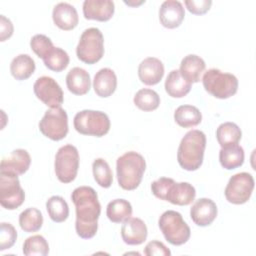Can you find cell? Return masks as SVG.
I'll return each instance as SVG.
<instances>
[{"label": "cell", "mask_w": 256, "mask_h": 256, "mask_svg": "<svg viewBox=\"0 0 256 256\" xmlns=\"http://www.w3.org/2000/svg\"><path fill=\"white\" fill-rule=\"evenodd\" d=\"M71 200L76 210L75 230L77 235L83 239L94 237L101 213V205L96 191L89 186L77 187L71 194Z\"/></svg>", "instance_id": "obj_1"}, {"label": "cell", "mask_w": 256, "mask_h": 256, "mask_svg": "<svg viewBox=\"0 0 256 256\" xmlns=\"http://www.w3.org/2000/svg\"><path fill=\"white\" fill-rule=\"evenodd\" d=\"M206 148V136L197 129L190 130L181 139L177 151L179 165L187 171H195L203 163Z\"/></svg>", "instance_id": "obj_2"}, {"label": "cell", "mask_w": 256, "mask_h": 256, "mask_svg": "<svg viewBox=\"0 0 256 256\" xmlns=\"http://www.w3.org/2000/svg\"><path fill=\"white\" fill-rule=\"evenodd\" d=\"M145 168L144 157L135 151L126 152L118 157L116 172L119 186L128 191L136 189L142 181Z\"/></svg>", "instance_id": "obj_3"}, {"label": "cell", "mask_w": 256, "mask_h": 256, "mask_svg": "<svg viewBox=\"0 0 256 256\" xmlns=\"http://www.w3.org/2000/svg\"><path fill=\"white\" fill-rule=\"evenodd\" d=\"M202 82L206 92L218 99L230 98L238 90L236 76L216 68L207 70L202 77Z\"/></svg>", "instance_id": "obj_4"}, {"label": "cell", "mask_w": 256, "mask_h": 256, "mask_svg": "<svg viewBox=\"0 0 256 256\" xmlns=\"http://www.w3.org/2000/svg\"><path fill=\"white\" fill-rule=\"evenodd\" d=\"M158 224L165 239L172 245L180 246L186 243L190 238V227L177 211H165L160 216Z\"/></svg>", "instance_id": "obj_5"}, {"label": "cell", "mask_w": 256, "mask_h": 256, "mask_svg": "<svg viewBox=\"0 0 256 256\" xmlns=\"http://www.w3.org/2000/svg\"><path fill=\"white\" fill-rule=\"evenodd\" d=\"M76 55L86 64H95L103 57L104 38L98 28L91 27L83 31L76 47Z\"/></svg>", "instance_id": "obj_6"}, {"label": "cell", "mask_w": 256, "mask_h": 256, "mask_svg": "<svg viewBox=\"0 0 256 256\" xmlns=\"http://www.w3.org/2000/svg\"><path fill=\"white\" fill-rule=\"evenodd\" d=\"M73 125L80 134L102 137L109 132L110 120L102 111L82 110L74 116Z\"/></svg>", "instance_id": "obj_7"}, {"label": "cell", "mask_w": 256, "mask_h": 256, "mask_svg": "<svg viewBox=\"0 0 256 256\" xmlns=\"http://www.w3.org/2000/svg\"><path fill=\"white\" fill-rule=\"evenodd\" d=\"M55 174L62 183L72 182L79 168V153L75 146L71 144L60 147L55 156Z\"/></svg>", "instance_id": "obj_8"}, {"label": "cell", "mask_w": 256, "mask_h": 256, "mask_svg": "<svg viewBox=\"0 0 256 256\" xmlns=\"http://www.w3.org/2000/svg\"><path fill=\"white\" fill-rule=\"evenodd\" d=\"M39 130L47 138L59 141L66 137L68 133V116L61 108H51L47 110L39 122Z\"/></svg>", "instance_id": "obj_9"}, {"label": "cell", "mask_w": 256, "mask_h": 256, "mask_svg": "<svg viewBox=\"0 0 256 256\" xmlns=\"http://www.w3.org/2000/svg\"><path fill=\"white\" fill-rule=\"evenodd\" d=\"M25 200V192L20 185L18 176L0 172V204L3 208L14 210Z\"/></svg>", "instance_id": "obj_10"}, {"label": "cell", "mask_w": 256, "mask_h": 256, "mask_svg": "<svg viewBox=\"0 0 256 256\" xmlns=\"http://www.w3.org/2000/svg\"><path fill=\"white\" fill-rule=\"evenodd\" d=\"M253 189V176L247 172H240L229 179L224 194L228 202L240 205L246 203L250 199Z\"/></svg>", "instance_id": "obj_11"}, {"label": "cell", "mask_w": 256, "mask_h": 256, "mask_svg": "<svg viewBox=\"0 0 256 256\" xmlns=\"http://www.w3.org/2000/svg\"><path fill=\"white\" fill-rule=\"evenodd\" d=\"M33 90L36 97L50 108L60 107L63 103L62 88L52 77H39L33 85Z\"/></svg>", "instance_id": "obj_12"}, {"label": "cell", "mask_w": 256, "mask_h": 256, "mask_svg": "<svg viewBox=\"0 0 256 256\" xmlns=\"http://www.w3.org/2000/svg\"><path fill=\"white\" fill-rule=\"evenodd\" d=\"M31 164V157L24 149L13 150L1 160L0 172L10 173L16 176L23 175Z\"/></svg>", "instance_id": "obj_13"}, {"label": "cell", "mask_w": 256, "mask_h": 256, "mask_svg": "<svg viewBox=\"0 0 256 256\" xmlns=\"http://www.w3.org/2000/svg\"><path fill=\"white\" fill-rule=\"evenodd\" d=\"M217 206L213 200L209 198L198 199L190 209V217L192 221L201 227L209 226L217 217Z\"/></svg>", "instance_id": "obj_14"}, {"label": "cell", "mask_w": 256, "mask_h": 256, "mask_svg": "<svg viewBox=\"0 0 256 256\" xmlns=\"http://www.w3.org/2000/svg\"><path fill=\"white\" fill-rule=\"evenodd\" d=\"M147 226L145 222L137 217L126 219L121 227V237L128 245H140L147 238Z\"/></svg>", "instance_id": "obj_15"}, {"label": "cell", "mask_w": 256, "mask_h": 256, "mask_svg": "<svg viewBox=\"0 0 256 256\" xmlns=\"http://www.w3.org/2000/svg\"><path fill=\"white\" fill-rule=\"evenodd\" d=\"M185 16L183 5L180 1H164L159 9V20L165 28L174 29L180 26Z\"/></svg>", "instance_id": "obj_16"}, {"label": "cell", "mask_w": 256, "mask_h": 256, "mask_svg": "<svg viewBox=\"0 0 256 256\" xmlns=\"http://www.w3.org/2000/svg\"><path fill=\"white\" fill-rule=\"evenodd\" d=\"M114 11V2L111 0H85L83 2V15L88 20L108 21L112 18Z\"/></svg>", "instance_id": "obj_17"}, {"label": "cell", "mask_w": 256, "mask_h": 256, "mask_svg": "<svg viewBox=\"0 0 256 256\" xmlns=\"http://www.w3.org/2000/svg\"><path fill=\"white\" fill-rule=\"evenodd\" d=\"M52 19L58 28L65 31L74 29L79 21L76 8L66 2H60L54 6Z\"/></svg>", "instance_id": "obj_18"}, {"label": "cell", "mask_w": 256, "mask_h": 256, "mask_svg": "<svg viewBox=\"0 0 256 256\" xmlns=\"http://www.w3.org/2000/svg\"><path fill=\"white\" fill-rule=\"evenodd\" d=\"M164 75L163 63L155 57L145 58L138 67V76L142 83L145 85L158 84Z\"/></svg>", "instance_id": "obj_19"}, {"label": "cell", "mask_w": 256, "mask_h": 256, "mask_svg": "<svg viewBox=\"0 0 256 256\" xmlns=\"http://www.w3.org/2000/svg\"><path fill=\"white\" fill-rule=\"evenodd\" d=\"M117 87V77L110 68L100 69L94 76L93 88L95 93L102 98L111 96Z\"/></svg>", "instance_id": "obj_20"}, {"label": "cell", "mask_w": 256, "mask_h": 256, "mask_svg": "<svg viewBox=\"0 0 256 256\" xmlns=\"http://www.w3.org/2000/svg\"><path fill=\"white\" fill-rule=\"evenodd\" d=\"M196 196L195 188L188 182H174L166 195L165 201H169L174 205L185 206L193 202Z\"/></svg>", "instance_id": "obj_21"}, {"label": "cell", "mask_w": 256, "mask_h": 256, "mask_svg": "<svg viewBox=\"0 0 256 256\" xmlns=\"http://www.w3.org/2000/svg\"><path fill=\"white\" fill-rule=\"evenodd\" d=\"M205 67V61L200 56L189 54L182 59L179 71L187 81L190 83H197L201 80Z\"/></svg>", "instance_id": "obj_22"}, {"label": "cell", "mask_w": 256, "mask_h": 256, "mask_svg": "<svg viewBox=\"0 0 256 256\" xmlns=\"http://www.w3.org/2000/svg\"><path fill=\"white\" fill-rule=\"evenodd\" d=\"M68 90L75 95H85L91 88L89 73L80 67L72 68L66 76Z\"/></svg>", "instance_id": "obj_23"}, {"label": "cell", "mask_w": 256, "mask_h": 256, "mask_svg": "<svg viewBox=\"0 0 256 256\" xmlns=\"http://www.w3.org/2000/svg\"><path fill=\"white\" fill-rule=\"evenodd\" d=\"M191 85L180 73L179 70H172L165 80V90L169 96L173 98H182L186 96L190 90Z\"/></svg>", "instance_id": "obj_24"}, {"label": "cell", "mask_w": 256, "mask_h": 256, "mask_svg": "<svg viewBox=\"0 0 256 256\" xmlns=\"http://www.w3.org/2000/svg\"><path fill=\"white\" fill-rule=\"evenodd\" d=\"M35 62L28 54H20L13 58L10 64L12 76L19 81L28 79L35 71Z\"/></svg>", "instance_id": "obj_25"}, {"label": "cell", "mask_w": 256, "mask_h": 256, "mask_svg": "<svg viewBox=\"0 0 256 256\" xmlns=\"http://www.w3.org/2000/svg\"><path fill=\"white\" fill-rule=\"evenodd\" d=\"M241 137L242 132L240 128L233 122L222 123L216 130V138L221 148L237 145Z\"/></svg>", "instance_id": "obj_26"}, {"label": "cell", "mask_w": 256, "mask_h": 256, "mask_svg": "<svg viewBox=\"0 0 256 256\" xmlns=\"http://www.w3.org/2000/svg\"><path fill=\"white\" fill-rule=\"evenodd\" d=\"M174 120L179 126L190 128L200 124L202 114L200 110L193 105H181L174 112Z\"/></svg>", "instance_id": "obj_27"}, {"label": "cell", "mask_w": 256, "mask_h": 256, "mask_svg": "<svg viewBox=\"0 0 256 256\" xmlns=\"http://www.w3.org/2000/svg\"><path fill=\"white\" fill-rule=\"evenodd\" d=\"M219 161L221 166L226 170L238 168L244 162V150L238 144L221 148L219 152Z\"/></svg>", "instance_id": "obj_28"}, {"label": "cell", "mask_w": 256, "mask_h": 256, "mask_svg": "<svg viewBox=\"0 0 256 256\" xmlns=\"http://www.w3.org/2000/svg\"><path fill=\"white\" fill-rule=\"evenodd\" d=\"M106 215L113 223H121L132 215V206L125 199H115L108 203Z\"/></svg>", "instance_id": "obj_29"}, {"label": "cell", "mask_w": 256, "mask_h": 256, "mask_svg": "<svg viewBox=\"0 0 256 256\" xmlns=\"http://www.w3.org/2000/svg\"><path fill=\"white\" fill-rule=\"evenodd\" d=\"M46 209L50 219L56 223L64 222L69 216V207L61 196H52L46 202Z\"/></svg>", "instance_id": "obj_30"}, {"label": "cell", "mask_w": 256, "mask_h": 256, "mask_svg": "<svg viewBox=\"0 0 256 256\" xmlns=\"http://www.w3.org/2000/svg\"><path fill=\"white\" fill-rule=\"evenodd\" d=\"M43 224V216L40 210L31 207L19 215V225L24 232L31 233L40 230Z\"/></svg>", "instance_id": "obj_31"}, {"label": "cell", "mask_w": 256, "mask_h": 256, "mask_svg": "<svg viewBox=\"0 0 256 256\" xmlns=\"http://www.w3.org/2000/svg\"><path fill=\"white\" fill-rule=\"evenodd\" d=\"M133 102L136 107L142 111H153L158 108L160 104V97L158 93L152 89L143 88L136 92Z\"/></svg>", "instance_id": "obj_32"}, {"label": "cell", "mask_w": 256, "mask_h": 256, "mask_svg": "<svg viewBox=\"0 0 256 256\" xmlns=\"http://www.w3.org/2000/svg\"><path fill=\"white\" fill-rule=\"evenodd\" d=\"M42 60L48 69L55 72H61L68 66L70 59L65 50L59 47H54Z\"/></svg>", "instance_id": "obj_33"}, {"label": "cell", "mask_w": 256, "mask_h": 256, "mask_svg": "<svg viewBox=\"0 0 256 256\" xmlns=\"http://www.w3.org/2000/svg\"><path fill=\"white\" fill-rule=\"evenodd\" d=\"M93 176L97 184L103 188H109L113 181L112 171L109 164L103 158H97L92 164Z\"/></svg>", "instance_id": "obj_34"}, {"label": "cell", "mask_w": 256, "mask_h": 256, "mask_svg": "<svg viewBox=\"0 0 256 256\" xmlns=\"http://www.w3.org/2000/svg\"><path fill=\"white\" fill-rule=\"evenodd\" d=\"M23 253L26 256H46L49 253L48 242L41 235L30 236L24 241Z\"/></svg>", "instance_id": "obj_35"}, {"label": "cell", "mask_w": 256, "mask_h": 256, "mask_svg": "<svg viewBox=\"0 0 256 256\" xmlns=\"http://www.w3.org/2000/svg\"><path fill=\"white\" fill-rule=\"evenodd\" d=\"M30 46L33 52L41 59H43L54 48L51 39L43 34L34 35L30 40Z\"/></svg>", "instance_id": "obj_36"}, {"label": "cell", "mask_w": 256, "mask_h": 256, "mask_svg": "<svg viewBox=\"0 0 256 256\" xmlns=\"http://www.w3.org/2000/svg\"><path fill=\"white\" fill-rule=\"evenodd\" d=\"M17 239V231L10 223L2 222L0 225V251L11 248Z\"/></svg>", "instance_id": "obj_37"}, {"label": "cell", "mask_w": 256, "mask_h": 256, "mask_svg": "<svg viewBox=\"0 0 256 256\" xmlns=\"http://www.w3.org/2000/svg\"><path fill=\"white\" fill-rule=\"evenodd\" d=\"M175 181L172 178H167V177H161L155 181L152 182L151 184V190L152 193L154 194L155 197L165 200L167 192L170 188V186L174 183Z\"/></svg>", "instance_id": "obj_38"}, {"label": "cell", "mask_w": 256, "mask_h": 256, "mask_svg": "<svg viewBox=\"0 0 256 256\" xmlns=\"http://www.w3.org/2000/svg\"><path fill=\"white\" fill-rule=\"evenodd\" d=\"M189 12L195 15H202L209 11L212 1L211 0H185L184 2Z\"/></svg>", "instance_id": "obj_39"}, {"label": "cell", "mask_w": 256, "mask_h": 256, "mask_svg": "<svg viewBox=\"0 0 256 256\" xmlns=\"http://www.w3.org/2000/svg\"><path fill=\"white\" fill-rule=\"evenodd\" d=\"M144 254L147 256H154V255H161V256H170L171 251L160 241H150L144 249Z\"/></svg>", "instance_id": "obj_40"}, {"label": "cell", "mask_w": 256, "mask_h": 256, "mask_svg": "<svg viewBox=\"0 0 256 256\" xmlns=\"http://www.w3.org/2000/svg\"><path fill=\"white\" fill-rule=\"evenodd\" d=\"M13 24L10 19L6 18L4 15H0V41H5L10 38L13 34Z\"/></svg>", "instance_id": "obj_41"}, {"label": "cell", "mask_w": 256, "mask_h": 256, "mask_svg": "<svg viewBox=\"0 0 256 256\" xmlns=\"http://www.w3.org/2000/svg\"><path fill=\"white\" fill-rule=\"evenodd\" d=\"M145 2V0L144 1H139V2H137V3H131V2H127V1H125V4H127V5H129V6H137V5H140V4H142V3H144Z\"/></svg>", "instance_id": "obj_42"}]
</instances>
